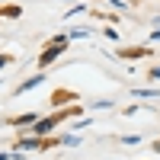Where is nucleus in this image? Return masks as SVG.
Wrapping results in <instances>:
<instances>
[{
  "label": "nucleus",
  "mask_w": 160,
  "mask_h": 160,
  "mask_svg": "<svg viewBox=\"0 0 160 160\" xmlns=\"http://www.w3.org/2000/svg\"><path fill=\"white\" fill-rule=\"evenodd\" d=\"M3 64H7V58H0V68H3Z\"/></svg>",
  "instance_id": "nucleus-5"
},
{
  "label": "nucleus",
  "mask_w": 160,
  "mask_h": 160,
  "mask_svg": "<svg viewBox=\"0 0 160 160\" xmlns=\"http://www.w3.org/2000/svg\"><path fill=\"white\" fill-rule=\"evenodd\" d=\"M61 51H64V38H58V42H55V45H51V48L45 51V55H42V58H38V61H42V68H48V61H55V58L61 55Z\"/></svg>",
  "instance_id": "nucleus-1"
},
{
  "label": "nucleus",
  "mask_w": 160,
  "mask_h": 160,
  "mask_svg": "<svg viewBox=\"0 0 160 160\" xmlns=\"http://www.w3.org/2000/svg\"><path fill=\"white\" fill-rule=\"evenodd\" d=\"M38 83H42V77H32V80H26V83H22V90H32V87H38Z\"/></svg>",
  "instance_id": "nucleus-3"
},
{
  "label": "nucleus",
  "mask_w": 160,
  "mask_h": 160,
  "mask_svg": "<svg viewBox=\"0 0 160 160\" xmlns=\"http://www.w3.org/2000/svg\"><path fill=\"white\" fill-rule=\"evenodd\" d=\"M151 77H157V80H160V68H154V71H151Z\"/></svg>",
  "instance_id": "nucleus-4"
},
{
  "label": "nucleus",
  "mask_w": 160,
  "mask_h": 160,
  "mask_svg": "<svg viewBox=\"0 0 160 160\" xmlns=\"http://www.w3.org/2000/svg\"><path fill=\"white\" fill-rule=\"evenodd\" d=\"M48 128H51V118H42V122L35 125V131H38V135H42V131H48Z\"/></svg>",
  "instance_id": "nucleus-2"
}]
</instances>
